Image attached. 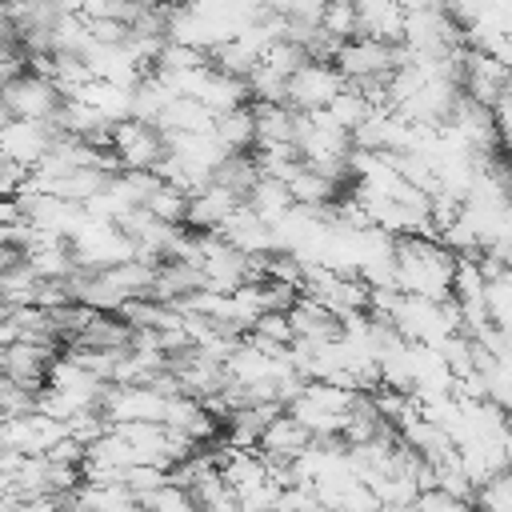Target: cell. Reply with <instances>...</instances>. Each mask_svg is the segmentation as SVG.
I'll return each instance as SVG.
<instances>
[{"mask_svg":"<svg viewBox=\"0 0 512 512\" xmlns=\"http://www.w3.org/2000/svg\"><path fill=\"white\" fill-rule=\"evenodd\" d=\"M484 312H488V324L492 328H504L508 332V320H512V276H496V280H484Z\"/></svg>","mask_w":512,"mask_h":512,"instance_id":"21","label":"cell"},{"mask_svg":"<svg viewBox=\"0 0 512 512\" xmlns=\"http://www.w3.org/2000/svg\"><path fill=\"white\" fill-rule=\"evenodd\" d=\"M172 100H176V96H172V92H168V88H164V84H160V80L148 72V76H144V80L132 88V120H136V124L156 128L160 112H164Z\"/></svg>","mask_w":512,"mask_h":512,"instance_id":"17","label":"cell"},{"mask_svg":"<svg viewBox=\"0 0 512 512\" xmlns=\"http://www.w3.org/2000/svg\"><path fill=\"white\" fill-rule=\"evenodd\" d=\"M0 104L8 108L12 120H36V124H52L56 108H60V92L52 88V80H40L32 72H20L16 80L0 84Z\"/></svg>","mask_w":512,"mask_h":512,"instance_id":"5","label":"cell"},{"mask_svg":"<svg viewBox=\"0 0 512 512\" xmlns=\"http://www.w3.org/2000/svg\"><path fill=\"white\" fill-rule=\"evenodd\" d=\"M452 268L456 256L440 248V240H420V236L392 240V288L404 296H420L432 304L452 300Z\"/></svg>","mask_w":512,"mask_h":512,"instance_id":"1","label":"cell"},{"mask_svg":"<svg viewBox=\"0 0 512 512\" xmlns=\"http://www.w3.org/2000/svg\"><path fill=\"white\" fill-rule=\"evenodd\" d=\"M120 484L128 488L132 500H140V496L156 492L160 484H168V468H160V464H132V468L120 472Z\"/></svg>","mask_w":512,"mask_h":512,"instance_id":"25","label":"cell"},{"mask_svg":"<svg viewBox=\"0 0 512 512\" xmlns=\"http://www.w3.org/2000/svg\"><path fill=\"white\" fill-rule=\"evenodd\" d=\"M244 204V196L240 192H232V188H224V184H204L200 192H192L188 196V212H184V228L188 232H216L236 208Z\"/></svg>","mask_w":512,"mask_h":512,"instance_id":"9","label":"cell"},{"mask_svg":"<svg viewBox=\"0 0 512 512\" xmlns=\"http://www.w3.org/2000/svg\"><path fill=\"white\" fill-rule=\"evenodd\" d=\"M212 124H216V116H212L208 108H200L196 100L176 96V100H172V104L160 112L156 132H176V136H208V132H212Z\"/></svg>","mask_w":512,"mask_h":512,"instance_id":"13","label":"cell"},{"mask_svg":"<svg viewBox=\"0 0 512 512\" xmlns=\"http://www.w3.org/2000/svg\"><path fill=\"white\" fill-rule=\"evenodd\" d=\"M244 208L260 220V224H276V220H284L288 216V208H292V200H288V188L280 184V180H268V176H256L252 180V188L244 192Z\"/></svg>","mask_w":512,"mask_h":512,"instance_id":"14","label":"cell"},{"mask_svg":"<svg viewBox=\"0 0 512 512\" xmlns=\"http://www.w3.org/2000/svg\"><path fill=\"white\" fill-rule=\"evenodd\" d=\"M284 188H288V200H292V208H312V212H328L336 200H340V188L332 184V180H324V176H316V172H308L304 164L284 180Z\"/></svg>","mask_w":512,"mask_h":512,"instance_id":"12","label":"cell"},{"mask_svg":"<svg viewBox=\"0 0 512 512\" xmlns=\"http://www.w3.org/2000/svg\"><path fill=\"white\" fill-rule=\"evenodd\" d=\"M248 108H252L256 144H292V120H296L292 108H284V104H248Z\"/></svg>","mask_w":512,"mask_h":512,"instance_id":"16","label":"cell"},{"mask_svg":"<svg viewBox=\"0 0 512 512\" xmlns=\"http://www.w3.org/2000/svg\"><path fill=\"white\" fill-rule=\"evenodd\" d=\"M304 60H308V56H304V48H300V44H292V40H272V44L260 52V60H256V64H260V68H268V72H276L280 80H288Z\"/></svg>","mask_w":512,"mask_h":512,"instance_id":"22","label":"cell"},{"mask_svg":"<svg viewBox=\"0 0 512 512\" xmlns=\"http://www.w3.org/2000/svg\"><path fill=\"white\" fill-rule=\"evenodd\" d=\"M212 136L220 140V148H228L232 156H248L252 144H256V128H252V108H232L224 116H216L212 124Z\"/></svg>","mask_w":512,"mask_h":512,"instance_id":"15","label":"cell"},{"mask_svg":"<svg viewBox=\"0 0 512 512\" xmlns=\"http://www.w3.org/2000/svg\"><path fill=\"white\" fill-rule=\"evenodd\" d=\"M56 144V128L52 124H36V120H8L0 128V160L32 172Z\"/></svg>","mask_w":512,"mask_h":512,"instance_id":"7","label":"cell"},{"mask_svg":"<svg viewBox=\"0 0 512 512\" xmlns=\"http://www.w3.org/2000/svg\"><path fill=\"white\" fill-rule=\"evenodd\" d=\"M272 512H320V504H316V492L308 484H288L276 492Z\"/></svg>","mask_w":512,"mask_h":512,"instance_id":"26","label":"cell"},{"mask_svg":"<svg viewBox=\"0 0 512 512\" xmlns=\"http://www.w3.org/2000/svg\"><path fill=\"white\" fill-rule=\"evenodd\" d=\"M24 216H20V204L12 196H0V228H16Z\"/></svg>","mask_w":512,"mask_h":512,"instance_id":"27","label":"cell"},{"mask_svg":"<svg viewBox=\"0 0 512 512\" xmlns=\"http://www.w3.org/2000/svg\"><path fill=\"white\" fill-rule=\"evenodd\" d=\"M340 92H344V76L332 64L304 60L284 80V108H292V112H324Z\"/></svg>","mask_w":512,"mask_h":512,"instance_id":"2","label":"cell"},{"mask_svg":"<svg viewBox=\"0 0 512 512\" xmlns=\"http://www.w3.org/2000/svg\"><path fill=\"white\" fill-rule=\"evenodd\" d=\"M400 64V48L376 44V40H348L336 48L332 68L344 76V84H368V80H388V72Z\"/></svg>","mask_w":512,"mask_h":512,"instance_id":"3","label":"cell"},{"mask_svg":"<svg viewBox=\"0 0 512 512\" xmlns=\"http://www.w3.org/2000/svg\"><path fill=\"white\" fill-rule=\"evenodd\" d=\"M68 100H80L84 108H92L108 128L132 120V92H124V88H116V84H104V80H88V84H80Z\"/></svg>","mask_w":512,"mask_h":512,"instance_id":"11","label":"cell"},{"mask_svg":"<svg viewBox=\"0 0 512 512\" xmlns=\"http://www.w3.org/2000/svg\"><path fill=\"white\" fill-rule=\"evenodd\" d=\"M352 12H356V36L360 40L400 48V40H404V4H396V0H356Z\"/></svg>","mask_w":512,"mask_h":512,"instance_id":"8","label":"cell"},{"mask_svg":"<svg viewBox=\"0 0 512 512\" xmlns=\"http://www.w3.org/2000/svg\"><path fill=\"white\" fill-rule=\"evenodd\" d=\"M320 36H328L332 44H348L356 40V12H352V0H328L320 8V24H316Z\"/></svg>","mask_w":512,"mask_h":512,"instance_id":"20","label":"cell"},{"mask_svg":"<svg viewBox=\"0 0 512 512\" xmlns=\"http://www.w3.org/2000/svg\"><path fill=\"white\" fill-rule=\"evenodd\" d=\"M156 224H164V228H184V212H188V196L180 192V188H172V184H156L148 196H144V204H140Z\"/></svg>","mask_w":512,"mask_h":512,"instance_id":"18","label":"cell"},{"mask_svg":"<svg viewBox=\"0 0 512 512\" xmlns=\"http://www.w3.org/2000/svg\"><path fill=\"white\" fill-rule=\"evenodd\" d=\"M324 112H328V120H332L340 132H348V136H352V132H356V128H360V124H364V120H368L376 108H372V104L360 96V88L344 84V92H340V96H336V100H332Z\"/></svg>","mask_w":512,"mask_h":512,"instance_id":"19","label":"cell"},{"mask_svg":"<svg viewBox=\"0 0 512 512\" xmlns=\"http://www.w3.org/2000/svg\"><path fill=\"white\" fill-rule=\"evenodd\" d=\"M100 416L104 424H160L164 420V396H156L152 388L140 384H108L104 400H100Z\"/></svg>","mask_w":512,"mask_h":512,"instance_id":"6","label":"cell"},{"mask_svg":"<svg viewBox=\"0 0 512 512\" xmlns=\"http://www.w3.org/2000/svg\"><path fill=\"white\" fill-rule=\"evenodd\" d=\"M108 152L120 160V172H156V164L164 160V140L156 128L124 120L108 128Z\"/></svg>","mask_w":512,"mask_h":512,"instance_id":"4","label":"cell"},{"mask_svg":"<svg viewBox=\"0 0 512 512\" xmlns=\"http://www.w3.org/2000/svg\"><path fill=\"white\" fill-rule=\"evenodd\" d=\"M472 508H476V512H512V476L500 472V476H492L488 484H480V488L472 492Z\"/></svg>","mask_w":512,"mask_h":512,"instance_id":"23","label":"cell"},{"mask_svg":"<svg viewBox=\"0 0 512 512\" xmlns=\"http://www.w3.org/2000/svg\"><path fill=\"white\" fill-rule=\"evenodd\" d=\"M308 444H312V436H308L288 412H280V416H272V420L264 424V432H260V440H256V452H260L264 460H272V464H292Z\"/></svg>","mask_w":512,"mask_h":512,"instance_id":"10","label":"cell"},{"mask_svg":"<svg viewBox=\"0 0 512 512\" xmlns=\"http://www.w3.org/2000/svg\"><path fill=\"white\" fill-rule=\"evenodd\" d=\"M248 336H256V340H264V344H272V348H280V352H288L292 348V324H288V312H264V316H256V324L248 328Z\"/></svg>","mask_w":512,"mask_h":512,"instance_id":"24","label":"cell"}]
</instances>
